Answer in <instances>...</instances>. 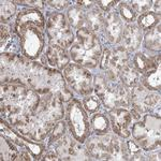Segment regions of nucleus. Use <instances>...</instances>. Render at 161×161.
<instances>
[{
  "instance_id": "36",
  "label": "nucleus",
  "mask_w": 161,
  "mask_h": 161,
  "mask_svg": "<svg viewBox=\"0 0 161 161\" xmlns=\"http://www.w3.org/2000/svg\"><path fill=\"white\" fill-rule=\"evenodd\" d=\"M47 3H48V6L55 8V9H58V10H62L68 6V2L67 1H47Z\"/></svg>"
},
{
  "instance_id": "23",
  "label": "nucleus",
  "mask_w": 161,
  "mask_h": 161,
  "mask_svg": "<svg viewBox=\"0 0 161 161\" xmlns=\"http://www.w3.org/2000/svg\"><path fill=\"white\" fill-rule=\"evenodd\" d=\"M128 149L127 144L121 142L120 140L114 137L110 146V157L108 160H128Z\"/></svg>"
},
{
  "instance_id": "6",
  "label": "nucleus",
  "mask_w": 161,
  "mask_h": 161,
  "mask_svg": "<svg viewBox=\"0 0 161 161\" xmlns=\"http://www.w3.org/2000/svg\"><path fill=\"white\" fill-rule=\"evenodd\" d=\"M46 32L52 44L67 48L74 40L73 32L70 28L69 22L61 13H55L46 23Z\"/></svg>"
},
{
  "instance_id": "20",
  "label": "nucleus",
  "mask_w": 161,
  "mask_h": 161,
  "mask_svg": "<svg viewBox=\"0 0 161 161\" xmlns=\"http://www.w3.org/2000/svg\"><path fill=\"white\" fill-rule=\"evenodd\" d=\"M119 77L121 80V84L126 88H134L139 85L140 74L136 69L130 64H126L121 70Z\"/></svg>"
},
{
  "instance_id": "5",
  "label": "nucleus",
  "mask_w": 161,
  "mask_h": 161,
  "mask_svg": "<svg viewBox=\"0 0 161 161\" xmlns=\"http://www.w3.org/2000/svg\"><path fill=\"white\" fill-rule=\"evenodd\" d=\"M67 124L70 132L79 143L86 141L90 133V124L86 111L77 101H71L67 106Z\"/></svg>"
},
{
  "instance_id": "10",
  "label": "nucleus",
  "mask_w": 161,
  "mask_h": 161,
  "mask_svg": "<svg viewBox=\"0 0 161 161\" xmlns=\"http://www.w3.org/2000/svg\"><path fill=\"white\" fill-rule=\"evenodd\" d=\"M16 35L19 38L23 55L29 59L37 58L44 46L43 30L36 27H28Z\"/></svg>"
},
{
  "instance_id": "24",
  "label": "nucleus",
  "mask_w": 161,
  "mask_h": 161,
  "mask_svg": "<svg viewBox=\"0 0 161 161\" xmlns=\"http://www.w3.org/2000/svg\"><path fill=\"white\" fill-rule=\"evenodd\" d=\"M161 25L160 23L156 25L153 29L146 33L144 38V45L150 51H160V41H161Z\"/></svg>"
},
{
  "instance_id": "11",
  "label": "nucleus",
  "mask_w": 161,
  "mask_h": 161,
  "mask_svg": "<svg viewBox=\"0 0 161 161\" xmlns=\"http://www.w3.org/2000/svg\"><path fill=\"white\" fill-rule=\"evenodd\" d=\"M130 100L133 110L139 112L140 114H145L159 105L160 96L158 93L149 92L143 85H137L132 88Z\"/></svg>"
},
{
  "instance_id": "17",
  "label": "nucleus",
  "mask_w": 161,
  "mask_h": 161,
  "mask_svg": "<svg viewBox=\"0 0 161 161\" xmlns=\"http://www.w3.org/2000/svg\"><path fill=\"white\" fill-rule=\"evenodd\" d=\"M121 40L124 42L125 48H127V50L131 52L136 51L140 47L143 40L142 30L136 25H128L124 29Z\"/></svg>"
},
{
  "instance_id": "3",
  "label": "nucleus",
  "mask_w": 161,
  "mask_h": 161,
  "mask_svg": "<svg viewBox=\"0 0 161 161\" xmlns=\"http://www.w3.org/2000/svg\"><path fill=\"white\" fill-rule=\"evenodd\" d=\"M95 92L108 108L116 106H127L130 102V95L127 88L120 85L117 80H111L106 74H98L93 80Z\"/></svg>"
},
{
  "instance_id": "30",
  "label": "nucleus",
  "mask_w": 161,
  "mask_h": 161,
  "mask_svg": "<svg viewBox=\"0 0 161 161\" xmlns=\"http://www.w3.org/2000/svg\"><path fill=\"white\" fill-rule=\"evenodd\" d=\"M24 140V145L26 146L28 152H30L32 154L33 157H36V159H41V155H42L43 150H44V146L41 144H38V143H35L32 141H29V140Z\"/></svg>"
},
{
  "instance_id": "22",
  "label": "nucleus",
  "mask_w": 161,
  "mask_h": 161,
  "mask_svg": "<svg viewBox=\"0 0 161 161\" xmlns=\"http://www.w3.org/2000/svg\"><path fill=\"white\" fill-rule=\"evenodd\" d=\"M90 126L97 136H104L110 131V120L104 114H95L90 120Z\"/></svg>"
},
{
  "instance_id": "7",
  "label": "nucleus",
  "mask_w": 161,
  "mask_h": 161,
  "mask_svg": "<svg viewBox=\"0 0 161 161\" xmlns=\"http://www.w3.org/2000/svg\"><path fill=\"white\" fill-rule=\"evenodd\" d=\"M129 55L124 46L116 48H106L101 58V69L104 70L105 74L111 80H117L121 70L128 64Z\"/></svg>"
},
{
  "instance_id": "28",
  "label": "nucleus",
  "mask_w": 161,
  "mask_h": 161,
  "mask_svg": "<svg viewBox=\"0 0 161 161\" xmlns=\"http://www.w3.org/2000/svg\"><path fill=\"white\" fill-rule=\"evenodd\" d=\"M15 13L14 2L2 1L1 2V22L7 23L11 19V17Z\"/></svg>"
},
{
  "instance_id": "19",
  "label": "nucleus",
  "mask_w": 161,
  "mask_h": 161,
  "mask_svg": "<svg viewBox=\"0 0 161 161\" xmlns=\"http://www.w3.org/2000/svg\"><path fill=\"white\" fill-rule=\"evenodd\" d=\"M161 66L158 64L156 68L149 70L143 74V86L148 90L159 92L161 87Z\"/></svg>"
},
{
  "instance_id": "31",
  "label": "nucleus",
  "mask_w": 161,
  "mask_h": 161,
  "mask_svg": "<svg viewBox=\"0 0 161 161\" xmlns=\"http://www.w3.org/2000/svg\"><path fill=\"white\" fill-rule=\"evenodd\" d=\"M127 149H128L129 159H131V160L143 159V156L141 153V147L137 145L136 142H134V141L127 142Z\"/></svg>"
},
{
  "instance_id": "34",
  "label": "nucleus",
  "mask_w": 161,
  "mask_h": 161,
  "mask_svg": "<svg viewBox=\"0 0 161 161\" xmlns=\"http://www.w3.org/2000/svg\"><path fill=\"white\" fill-rule=\"evenodd\" d=\"M11 32L7 26H1V51H6L8 44L11 43Z\"/></svg>"
},
{
  "instance_id": "12",
  "label": "nucleus",
  "mask_w": 161,
  "mask_h": 161,
  "mask_svg": "<svg viewBox=\"0 0 161 161\" xmlns=\"http://www.w3.org/2000/svg\"><path fill=\"white\" fill-rule=\"evenodd\" d=\"M113 136H100V137H93L88 140L86 145V152L89 157L96 160H104L110 157V146L113 141Z\"/></svg>"
},
{
  "instance_id": "32",
  "label": "nucleus",
  "mask_w": 161,
  "mask_h": 161,
  "mask_svg": "<svg viewBox=\"0 0 161 161\" xmlns=\"http://www.w3.org/2000/svg\"><path fill=\"white\" fill-rule=\"evenodd\" d=\"M66 132V123L64 121H58L54 125L53 129L51 131V142H56L60 137L64 136Z\"/></svg>"
},
{
  "instance_id": "25",
  "label": "nucleus",
  "mask_w": 161,
  "mask_h": 161,
  "mask_svg": "<svg viewBox=\"0 0 161 161\" xmlns=\"http://www.w3.org/2000/svg\"><path fill=\"white\" fill-rule=\"evenodd\" d=\"M68 22L75 29H80L86 24V14L82 9L76 7H72L68 10Z\"/></svg>"
},
{
  "instance_id": "13",
  "label": "nucleus",
  "mask_w": 161,
  "mask_h": 161,
  "mask_svg": "<svg viewBox=\"0 0 161 161\" xmlns=\"http://www.w3.org/2000/svg\"><path fill=\"white\" fill-rule=\"evenodd\" d=\"M28 27H36L44 30V17L40 11L36 9H28L19 13L15 20V33H19Z\"/></svg>"
},
{
  "instance_id": "2",
  "label": "nucleus",
  "mask_w": 161,
  "mask_h": 161,
  "mask_svg": "<svg viewBox=\"0 0 161 161\" xmlns=\"http://www.w3.org/2000/svg\"><path fill=\"white\" fill-rule=\"evenodd\" d=\"M77 41L70 48L73 61L79 66L95 68L101 58V45L99 39L89 28L83 27L77 30Z\"/></svg>"
},
{
  "instance_id": "29",
  "label": "nucleus",
  "mask_w": 161,
  "mask_h": 161,
  "mask_svg": "<svg viewBox=\"0 0 161 161\" xmlns=\"http://www.w3.org/2000/svg\"><path fill=\"white\" fill-rule=\"evenodd\" d=\"M83 108L89 113H95L100 108V101L96 96H90L83 99Z\"/></svg>"
},
{
  "instance_id": "16",
  "label": "nucleus",
  "mask_w": 161,
  "mask_h": 161,
  "mask_svg": "<svg viewBox=\"0 0 161 161\" xmlns=\"http://www.w3.org/2000/svg\"><path fill=\"white\" fill-rule=\"evenodd\" d=\"M45 60L54 68L64 70L69 64L70 59L64 48H62L59 45H56V44H52L45 52Z\"/></svg>"
},
{
  "instance_id": "21",
  "label": "nucleus",
  "mask_w": 161,
  "mask_h": 161,
  "mask_svg": "<svg viewBox=\"0 0 161 161\" xmlns=\"http://www.w3.org/2000/svg\"><path fill=\"white\" fill-rule=\"evenodd\" d=\"M86 23L90 30L95 32H99L104 27V16L102 12L98 8H93L86 14Z\"/></svg>"
},
{
  "instance_id": "42",
  "label": "nucleus",
  "mask_w": 161,
  "mask_h": 161,
  "mask_svg": "<svg viewBox=\"0 0 161 161\" xmlns=\"http://www.w3.org/2000/svg\"><path fill=\"white\" fill-rule=\"evenodd\" d=\"M149 160H160V152H158L157 155H154V156H150Z\"/></svg>"
},
{
  "instance_id": "18",
  "label": "nucleus",
  "mask_w": 161,
  "mask_h": 161,
  "mask_svg": "<svg viewBox=\"0 0 161 161\" xmlns=\"http://www.w3.org/2000/svg\"><path fill=\"white\" fill-rule=\"evenodd\" d=\"M160 64V56H147L145 53H137L133 58V68L139 73L144 74Z\"/></svg>"
},
{
  "instance_id": "9",
  "label": "nucleus",
  "mask_w": 161,
  "mask_h": 161,
  "mask_svg": "<svg viewBox=\"0 0 161 161\" xmlns=\"http://www.w3.org/2000/svg\"><path fill=\"white\" fill-rule=\"evenodd\" d=\"M64 76L69 86L80 95L92 92V79L89 71L76 64H69L64 69Z\"/></svg>"
},
{
  "instance_id": "41",
  "label": "nucleus",
  "mask_w": 161,
  "mask_h": 161,
  "mask_svg": "<svg viewBox=\"0 0 161 161\" xmlns=\"http://www.w3.org/2000/svg\"><path fill=\"white\" fill-rule=\"evenodd\" d=\"M160 3L161 2L158 0V1H155L154 2V7H155V13L158 15H160Z\"/></svg>"
},
{
  "instance_id": "8",
  "label": "nucleus",
  "mask_w": 161,
  "mask_h": 161,
  "mask_svg": "<svg viewBox=\"0 0 161 161\" xmlns=\"http://www.w3.org/2000/svg\"><path fill=\"white\" fill-rule=\"evenodd\" d=\"M62 101L53 92H46L40 95V102L33 115L39 119L48 124H55V121L64 117Z\"/></svg>"
},
{
  "instance_id": "39",
  "label": "nucleus",
  "mask_w": 161,
  "mask_h": 161,
  "mask_svg": "<svg viewBox=\"0 0 161 161\" xmlns=\"http://www.w3.org/2000/svg\"><path fill=\"white\" fill-rule=\"evenodd\" d=\"M43 160H59L60 158H58L55 153H46L42 158Z\"/></svg>"
},
{
  "instance_id": "33",
  "label": "nucleus",
  "mask_w": 161,
  "mask_h": 161,
  "mask_svg": "<svg viewBox=\"0 0 161 161\" xmlns=\"http://www.w3.org/2000/svg\"><path fill=\"white\" fill-rule=\"evenodd\" d=\"M130 6L132 7V9L134 10V12L141 13L144 14L147 11H149V9L153 6V2L148 1V0H145V1H131Z\"/></svg>"
},
{
  "instance_id": "35",
  "label": "nucleus",
  "mask_w": 161,
  "mask_h": 161,
  "mask_svg": "<svg viewBox=\"0 0 161 161\" xmlns=\"http://www.w3.org/2000/svg\"><path fill=\"white\" fill-rule=\"evenodd\" d=\"M115 3H117V2L112 1V0H110V1H97V4L103 10V11H108L112 7L115 6Z\"/></svg>"
},
{
  "instance_id": "4",
  "label": "nucleus",
  "mask_w": 161,
  "mask_h": 161,
  "mask_svg": "<svg viewBox=\"0 0 161 161\" xmlns=\"http://www.w3.org/2000/svg\"><path fill=\"white\" fill-rule=\"evenodd\" d=\"M132 136L141 148L147 152L160 146V116L146 115L132 127Z\"/></svg>"
},
{
  "instance_id": "27",
  "label": "nucleus",
  "mask_w": 161,
  "mask_h": 161,
  "mask_svg": "<svg viewBox=\"0 0 161 161\" xmlns=\"http://www.w3.org/2000/svg\"><path fill=\"white\" fill-rule=\"evenodd\" d=\"M119 13H120L121 19L127 23H132L136 17V13L134 12L130 4L127 2H121L119 4Z\"/></svg>"
},
{
  "instance_id": "37",
  "label": "nucleus",
  "mask_w": 161,
  "mask_h": 161,
  "mask_svg": "<svg viewBox=\"0 0 161 161\" xmlns=\"http://www.w3.org/2000/svg\"><path fill=\"white\" fill-rule=\"evenodd\" d=\"M14 3L25 4V6H31V7H39V8L44 7V2L42 1H14Z\"/></svg>"
},
{
  "instance_id": "26",
  "label": "nucleus",
  "mask_w": 161,
  "mask_h": 161,
  "mask_svg": "<svg viewBox=\"0 0 161 161\" xmlns=\"http://www.w3.org/2000/svg\"><path fill=\"white\" fill-rule=\"evenodd\" d=\"M160 15L156 14L155 12H146L144 14H141L137 19L139 28L141 30L148 31L155 27L156 25L159 24Z\"/></svg>"
},
{
  "instance_id": "15",
  "label": "nucleus",
  "mask_w": 161,
  "mask_h": 161,
  "mask_svg": "<svg viewBox=\"0 0 161 161\" xmlns=\"http://www.w3.org/2000/svg\"><path fill=\"white\" fill-rule=\"evenodd\" d=\"M105 35L108 40L112 43H118L121 40L124 32V24L121 19L115 12H110L104 19Z\"/></svg>"
},
{
  "instance_id": "14",
  "label": "nucleus",
  "mask_w": 161,
  "mask_h": 161,
  "mask_svg": "<svg viewBox=\"0 0 161 161\" xmlns=\"http://www.w3.org/2000/svg\"><path fill=\"white\" fill-rule=\"evenodd\" d=\"M110 119L112 124V128L115 134L121 137L130 136L129 127L131 126L132 116L130 112H128L125 108H114L110 112Z\"/></svg>"
},
{
  "instance_id": "40",
  "label": "nucleus",
  "mask_w": 161,
  "mask_h": 161,
  "mask_svg": "<svg viewBox=\"0 0 161 161\" xmlns=\"http://www.w3.org/2000/svg\"><path fill=\"white\" fill-rule=\"evenodd\" d=\"M76 3L80 7L90 8L93 4V1H76Z\"/></svg>"
},
{
  "instance_id": "1",
  "label": "nucleus",
  "mask_w": 161,
  "mask_h": 161,
  "mask_svg": "<svg viewBox=\"0 0 161 161\" xmlns=\"http://www.w3.org/2000/svg\"><path fill=\"white\" fill-rule=\"evenodd\" d=\"M39 102L40 95L24 85L11 83L1 85V115L9 119L15 128L28 123Z\"/></svg>"
},
{
  "instance_id": "38",
  "label": "nucleus",
  "mask_w": 161,
  "mask_h": 161,
  "mask_svg": "<svg viewBox=\"0 0 161 161\" xmlns=\"http://www.w3.org/2000/svg\"><path fill=\"white\" fill-rule=\"evenodd\" d=\"M30 159H31V156L29 154V152H22L19 153V155H17L15 160H30Z\"/></svg>"
}]
</instances>
